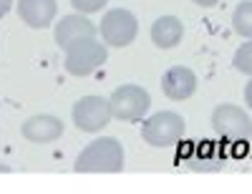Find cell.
I'll use <instances>...</instances> for the list:
<instances>
[{"mask_svg":"<svg viewBox=\"0 0 252 194\" xmlns=\"http://www.w3.org/2000/svg\"><path fill=\"white\" fill-rule=\"evenodd\" d=\"M124 169V146L119 139L103 136L89 144L76 159V171H121Z\"/></svg>","mask_w":252,"mask_h":194,"instance_id":"1","label":"cell"},{"mask_svg":"<svg viewBox=\"0 0 252 194\" xmlns=\"http://www.w3.org/2000/svg\"><path fill=\"white\" fill-rule=\"evenodd\" d=\"M106 58L109 51L103 43H98L96 38H83L66 48V71L71 76H91L106 63Z\"/></svg>","mask_w":252,"mask_h":194,"instance_id":"2","label":"cell"},{"mask_svg":"<svg viewBox=\"0 0 252 194\" xmlns=\"http://www.w3.org/2000/svg\"><path fill=\"white\" fill-rule=\"evenodd\" d=\"M109 106H111L114 119H119V121H139V119H144L146 109L152 106V96H149L146 89H141V86L126 83V86H119V89L111 94Z\"/></svg>","mask_w":252,"mask_h":194,"instance_id":"3","label":"cell"},{"mask_svg":"<svg viewBox=\"0 0 252 194\" xmlns=\"http://www.w3.org/2000/svg\"><path fill=\"white\" fill-rule=\"evenodd\" d=\"M184 136V119L174 111H159L154 114L141 129V139L149 146H174Z\"/></svg>","mask_w":252,"mask_h":194,"instance_id":"4","label":"cell"},{"mask_svg":"<svg viewBox=\"0 0 252 194\" xmlns=\"http://www.w3.org/2000/svg\"><path fill=\"white\" fill-rule=\"evenodd\" d=\"M136 31H139L136 18L126 8L109 10L98 23V33H101L103 40H106V46H116V48L129 46V43L136 38Z\"/></svg>","mask_w":252,"mask_h":194,"instance_id":"5","label":"cell"},{"mask_svg":"<svg viewBox=\"0 0 252 194\" xmlns=\"http://www.w3.org/2000/svg\"><path fill=\"white\" fill-rule=\"evenodd\" d=\"M111 121V106L101 96H83L73 103V124L81 131L96 134Z\"/></svg>","mask_w":252,"mask_h":194,"instance_id":"6","label":"cell"},{"mask_svg":"<svg viewBox=\"0 0 252 194\" xmlns=\"http://www.w3.org/2000/svg\"><path fill=\"white\" fill-rule=\"evenodd\" d=\"M212 126H215V131H220L227 139H242L252 131L250 116L235 103H220L212 111Z\"/></svg>","mask_w":252,"mask_h":194,"instance_id":"7","label":"cell"},{"mask_svg":"<svg viewBox=\"0 0 252 194\" xmlns=\"http://www.w3.org/2000/svg\"><path fill=\"white\" fill-rule=\"evenodd\" d=\"M98 28L89 20V15H83V13H76V15H66V18H61L58 23H56V31H53V38L56 43L66 51L71 48L76 40H83V38H96Z\"/></svg>","mask_w":252,"mask_h":194,"instance_id":"8","label":"cell"},{"mask_svg":"<svg viewBox=\"0 0 252 194\" xmlns=\"http://www.w3.org/2000/svg\"><path fill=\"white\" fill-rule=\"evenodd\" d=\"M161 91L172 101H184L197 91V76L187 66H172L161 76Z\"/></svg>","mask_w":252,"mask_h":194,"instance_id":"9","label":"cell"},{"mask_svg":"<svg viewBox=\"0 0 252 194\" xmlns=\"http://www.w3.org/2000/svg\"><path fill=\"white\" fill-rule=\"evenodd\" d=\"M20 134L33 144H51L63 134V121L58 116H51V114H38L23 124Z\"/></svg>","mask_w":252,"mask_h":194,"instance_id":"10","label":"cell"},{"mask_svg":"<svg viewBox=\"0 0 252 194\" xmlns=\"http://www.w3.org/2000/svg\"><path fill=\"white\" fill-rule=\"evenodd\" d=\"M56 0H18V15L28 28H46L56 18Z\"/></svg>","mask_w":252,"mask_h":194,"instance_id":"11","label":"cell"},{"mask_svg":"<svg viewBox=\"0 0 252 194\" xmlns=\"http://www.w3.org/2000/svg\"><path fill=\"white\" fill-rule=\"evenodd\" d=\"M182 38H184V26H182L179 18L161 15V18L154 20V26H152V40H154V46L169 51V48L179 46Z\"/></svg>","mask_w":252,"mask_h":194,"instance_id":"12","label":"cell"},{"mask_svg":"<svg viewBox=\"0 0 252 194\" xmlns=\"http://www.w3.org/2000/svg\"><path fill=\"white\" fill-rule=\"evenodd\" d=\"M232 28L237 35L242 38H252V3H240L235 8V15H232Z\"/></svg>","mask_w":252,"mask_h":194,"instance_id":"13","label":"cell"},{"mask_svg":"<svg viewBox=\"0 0 252 194\" xmlns=\"http://www.w3.org/2000/svg\"><path fill=\"white\" fill-rule=\"evenodd\" d=\"M235 68L240 71V73H247V76H252V38H247V43L245 46H240L237 48V53H235Z\"/></svg>","mask_w":252,"mask_h":194,"instance_id":"14","label":"cell"},{"mask_svg":"<svg viewBox=\"0 0 252 194\" xmlns=\"http://www.w3.org/2000/svg\"><path fill=\"white\" fill-rule=\"evenodd\" d=\"M109 0H71V5L78 10V13H83V15H91V13H98L103 5H106Z\"/></svg>","mask_w":252,"mask_h":194,"instance_id":"15","label":"cell"},{"mask_svg":"<svg viewBox=\"0 0 252 194\" xmlns=\"http://www.w3.org/2000/svg\"><path fill=\"white\" fill-rule=\"evenodd\" d=\"M10 8H13V0H0V18H5Z\"/></svg>","mask_w":252,"mask_h":194,"instance_id":"16","label":"cell"},{"mask_svg":"<svg viewBox=\"0 0 252 194\" xmlns=\"http://www.w3.org/2000/svg\"><path fill=\"white\" fill-rule=\"evenodd\" d=\"M245 101H247V106H250V109H252V81L245 86Z\"/></svg>","mask_w":252,"mask_h":194,"instance_id":"17","label":"cell"},{"mask_svg":"<svg viewBox=\"0 0 252 194\" xmlns=\"http://www.w3.org/2000/svg\"><path fill=\"white\" fill-rule=\"evenodd\" d=\"M197 5H202V8H212V5H217L220 0H194Z\"/></svg>","mask_w":252,"mask_h":194,"instance_id":"18","label":"cell"}]
</instances>
